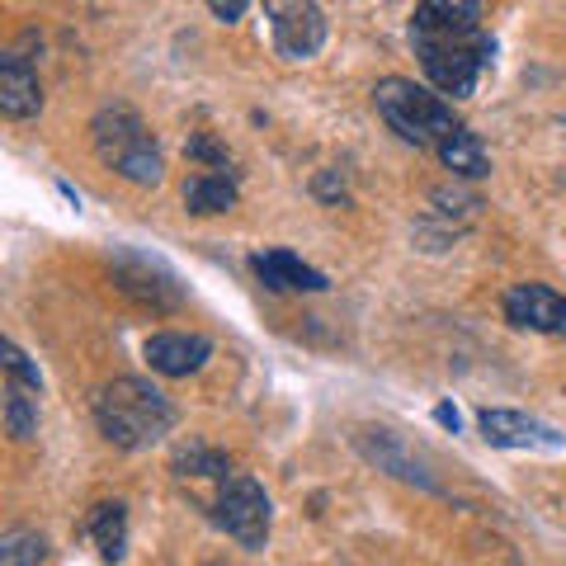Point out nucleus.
Instances as JSON below:
<instances>
[{
	"instance_id": "f257e3e1",
	"label": "nucleus",
	"mask_w": 566,
	"mask_h": 566,
	"mask_svg": "<svg viewBox=\"0 0 566 566\" xmlns=\"http://www.w3.org/2000/svg\"><path fill=\"white\" fill-rule=\"evenodd\" d=\"M411 43L439 95L468 99L495 62V39L482 29L476 0H424L411 14Z\"/></svg>"
},
{
	"instance_id": "f03ea898",
	"label": "nucleus",
	"mask_w": 566,
	"mask_h": 566,
	"mask_svg": "<svg viewBox=\"0 0 566 566\" xmlns=\"http://www.w3.org/2000/svg\"><path fill=\"white\" fill-rule=\"evenodd\" d=\"M95 424L114 449H151L161 444L175 424V406L161 387H151L147 378H114L109 387H99L95 397Z\"/></svg>"
},
{
	"instance_id": "7ed1b4c3",
	"label": "nucleus",
	"mask_w": 566,
	"mask_h": 566,
	"mask_svg": "<svg viewBox=\"0 0 566 566\" xmlns=\"http://www.w3.org/2000/svg\"><path fill=\"white\" fill-rule=\"evenodd\" d=\"M374 104H378L387 128H392L401 142H411V147H439L444 137H453L458 128H463V123L453 118L449 99H439L434 91H424V85L406 81V76L378 81Z\"/></svg>"
},
{
	"instance_id": "20e7f679",
	"label": "nucleus",
	"mask_w": 566,
	"mask_h": 566,
	"mask_svg": "<svg viewBox=\"0 0 566 566\" xmlns=\"http://www.w3.org/2000/svg\"><path fill=\"white\" fill-rule=\"evenodd\" d=\"M91 133H95L99 161L109 166L114 175H123L128 185H161V175H166L161 147H156L151 128L128 109V104L99 109L95 123H91Z\"/></svg>"
},
{
	"instance_id": "39448f33",
	"label": "nucleus",
	"mask_w": 566,
	"mask_h": 566,
	"mask_svg": "<svg viewBox=\"0 0 566 566\" xmlns=\"http://www.w3.org/2000/svg\"><path fill=\"white\" fill-rule=\"evenodd\" d=\"M270 520H274V510H270V495H264V486L255 482V476H227L222 482V495H218V524L232 534L241 547H264V538H270Z\"/></svg>"
},
{
	"instance_id": "423d86ee",
	"label": "nucleus",
	"mask_w": 566,
	"mask_h": 566,
	"mask_svg": "<svg viewBox=\"0 0 566 566\" xmlns=\"http://www.w3.org/2000/svg\"><path fill=\"white\" fill-rule=\"evenodd\" d=\"M274 29V48L283 62H307L326 43V10L312 0H270L264 6Z\"/></svg>"
},
{
	"instance_id": "0eeeda50",
	"label": "nucleus",
	"mask_w": 566,
	"mask_h": 566,
	"mask_svg": "<svg viewBox=\"0 0 566 566\" xmlns=\"http://www.w3.org/2000/svg\"><path fill=\"white\" fill-rule=\"evenodd\" d=\"M114 274H118V289L128 297H137L142 307H151V312H175L185 303V283L175 279L156 255L118 251L114 255Z\"/></svg>"
},
{
	"instance_id": "6e6552de",
	"label": "nucleus",
	"mask_w": 566,
	"mask_h": 566,
	"mask_svg": "<svg viewBox=\"0 0 566 566\" xmlns=\"http://www.w3.org/2000/svg\"><path fill=\"white\" fill-rule=\"evenodd\" d=\"M505 322L515 331L534 335H562L566 331V297L547 283H515L505 293Z\"/></svg>"
},
{
	"instance_id": "1a4fd4ad",
	"label": "nucleus",
	"mask_w": 566,
	"mask_h": 566,
	"mask_svg": "<svg viewBox=\"0 0 566 566\" xmlns=\"http://www.w3.org/2000/svg\"><path fill=\"white\" fill-rule=\"evenodd\" d=\"M476 424H482V439L491 449H562V434L553 424L520 411H482Z\"/></svg>"
},
{
	"instance_id": "9d476101",
	"label": "nucleus",
	"mask_w": 566,
	"mask_h": 566,
	"mask_svg": "<svg viewBox=\"0 0 566 566\" xmlns=\"http://www.w3.org/2000/svg\"><path fill=\"white\" fill-rule=\"evenodd\" d=\"M212 359L208 335H185V331H161L147 340V364L161 378H189Z\"/></svg>"
},
{
	"instance_id": "9b49d317",
	"label": "nucleus",
	"mask_w": 566,
	"mask_h": 566,
	"mask_svg": "<svg viewBox=\"0 0 566 566\" xmlns=\"http://www.w3.org/2000/svg\"><path fill=\"white\" fill-rule=\"evenodd\" d=\"M251 270L270 293H326V274L303 264L293 251H260L251 255Z\"/></svg>"
},
{
	"instance_id": "f8f14e48",
	"label": "nucleus",
	"mask_w": 566,
	"mask_h": 566,
	"mask_svg": "<svg viewBox=\"0 0 566 566\" xmlns=\"http://www.w3.org/2000/svg\"><path fill=\"white\" fill-rule=\"evenodd\" d=\"M39 109H43L39 71H33L20 52H6V57H0V114L6 118H33Z\"/></svg>"
},
{
	"instance_id": "ddd939ff",
	"label": "nucleus",
	"mask_w": 566,
	"mask_h": 566,
	"mask_svg": "<svg viewBox=\"0 0 566 566\" xmlns=\"http://www.w3.org/2000/svg\"><path fill=\"white\" fill-rule=\"evenodd\" d=\"M439 161H444V170H453L458 180H486L491 175V156L482 147V137L468 133V128H458L453 137L439 142Z\"/></svg>"
},
{
	"instance_id": "4468645a",
	"label": "nucleus",
	"mask_w": 566,
	"mask_h": 566,
	"mask_svg": "<svg viewBox=\"0 0 566 566\" xmlns=\"http://www.w3.org/2000/svg\"><path fill=\"white\" fill-rule=\"evenodd\" d=\"M359 444H364V453H368V458H374V463H378V468H387V472H397V476H401V482H420V486H430V491H434V476H430V472H424V468L416 463V458H411V453H406V444H401V439H392V434H387V430H368V434L359 439Z\"/></svg>"
},
{
	"instance_id": "2eb2a0df",
	"label": "nucleus",
	"mask_w": 566,
	"mask_h": 566,
	"mask_svg": "<svg viewBox=\"0 0 566 566\" xmlns=\"http://www.w3.org/2000/svg\"><path fill=\"white\" fill-rule=\"evenodd\" d=\"M185 203H189V212H199V218L237 208V180L232 175H212V170L193 175V180L185 185Z\"/></svg>"
},
{
	"instance_id": "dca6fc26",
	"label": "nucleus",
	"mask_w": 566,
	"mask_h": 566,
	"mask_svg": "<svg viewBox=\"0 0 566 566\" xmlns=\"http://www.w3.org/2000/svg\"><path fill=\"white\" fill-rule=\"evenodd\" d=\"M91 538H95L104 562H123V547H128V510L118 501L95 505L91 510Z\"/></svg>"
},
{
	"instance_id": "f3484780",
	"label": "nucleus",
	"mask_w": 566,
	"mask_h": 566,
	"mask_svg": "<svg viewBox=\"0 0 566 566\" xmlns=\"http://www.w3.org/2000/svg\"><path fill=\"white\" fill-rule=\"evenodd\" d=\"M6 434L14 444H29L39 434V392L20 382H6Z\"/></svg>"
},
{
	"instance_id": "a211bd4d",
	"label": "nucleus",
	"mask_w": 566,
	"mask_h": 566,
	"mask_svg": "<svg viewBox=\"0 0 566 566\" xmlns=\"http://www.w3.org/2000/svg\"><path fill=\"white\" fill-rule=\"evenodd\" d=\"M43 557H48V543L33 528H10L0 538V566H43Z\"/></svg>"
},
{
	"instance_id": "6ab92c4d",
	"label": "nucleus",
	"mask_w": 566,
	"mask_h": 566,
	"mask_svg": "<svg viewBox=\"0 0 566 566\" xmlns=\"http://www.w3.org/2000/svg\"><path fill=\"white\" fill-rule=\"evenodd\" d=\"M175 472H180V476H237L232 458L218 453V449H203V444L175 453Z\"/></svg>"
},
{
	"instance_id": "aec40b11",
	"label": "nucleus",
	"mask_w": 566,
	"mask_h": 566,
	"mask_svg": "<svg viewBox=\"0 0 566 566\" xmlns=\"http://www.w3.org/2000/svg\"><path fill=\"white\" fill-rule=\"evenodd\" d=\"M0 354H6V374H10V382H20V387H29V392H43V374L29 364V354L14 345V340H6L0 345Z\"/></svg>"
},
{
	"instance_id": "412c9836",
	"label": "nucleus",
	"mask_w": 566,
	"mask_h": 566,
	"mask_svg": "<svg viewBox=\"0 0 566 566\" xmlns=\"http://www.w3.org/2000/svg\"><path fill=\"white\" fill-rule=\"evenodd\" d=\"M185 151H189V161H199V166H208L212 175H222V170H227V161H232V156H227V147H222V142H212L208 133H193Z\"/></svg>"
},
{
	"instance_id": "4be33fe9",
	"label": "nucleus",
	"mask_w": 566,
	"mask_h": 566,
	"mask_svg": "<svg viewBox=\"0 0 566 566\" xmlns=\"http://www.w3.org/2000/svg\"><path fill=\"white\" fill-rule=\"evenodd\" d=\"M208 10H212V14H218V20H222V24H237V20H241V14H245V10H251V6H245V0H212V6H208Z\"/></svg>"
},
{
	"instance_id": "5701e85b",
	"label": "nucleus",
	"mask_w": 566,
	"mask_h": 566,
	"mask_svg": "<svg viewBox=\"0 0 566 566\" xmlns=\"http://www.w3.org/2000/svg\"><path fill=\"white\" fill-rule=\"evenodd\" d=\"M434 420L444 424V430H453V434L463 430V416H458V406H449V401H444V406H434Z\"/></svg>"
},
{
	"instance_id": "b1692460",
	"label": "nucleus",
	"mask_w": 566,
	"mask_h": 566,
	"mask_svg": "<svg viewBox=\"0 0 566 566\" xmlns=\"http://www.w3.org/2000/svg\"><path fill=\"white\" fill-rule=\"evenodd\" d=\"M562 128H566V114H562Z\"/></svg>"
}]
</instances>
